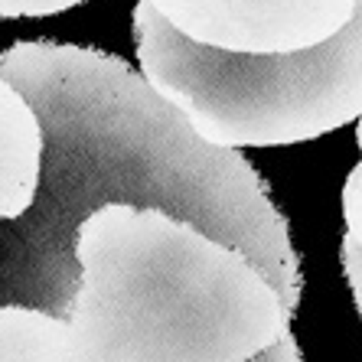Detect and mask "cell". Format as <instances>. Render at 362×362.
<instances>
[{
    "label": "cell",
    "instance_id": "cell-4",
    "mask_svg": "<svg viewBox=\"0 0 362 362\" xmlns=\"http://www.w3.org/2000/svg\"><path fill=\"white\" fill-rule=\"evenodd\" d=\"M180 36L235 52L287 56L337 36L359 0H147Z\"/></svg>",
    "mask_w": 362,
    "mask_h": 362
},
{
    "label": "cell",
    "instance_id": "cell-3",
    "mask_svg": "<svg viewBox=\"0 0 362 362\" xmlns=\"http://www.w3.org/2000/svg\"><path fill=\"white\" fill-rule=\"evenodd\" d=\"M134 42L147 82L222 147H284L362 118V0L337 36L287 56L199 46L147 0L134 7Z\"/></svg>",
    "mask_w": 362,
    "mask_h": 362
},
{
    "label": "cell",
    "instance_id": "cell-8",
    "mask_svg": "<svg viewBox=\"0 0 362 362\" xmlns=\"http://www.w3.org/2000/svg\"><path fill=\"white\" fill-rule=\"evenodd\" d=\"M82 0H0V20L17 17H52L62 10L78 7Z\"/></svg>",
    "mask_w": 362,
    "mask_h": 362
},
{
    "label": "cell",
    "instance_id": "cell-5",
    "mask_svg": "<svg viewBox=\"0 0 362 362\" xmlns=\"http://www.w3.org/2000/svg\"><path fill=\"white\" fill-rule=\"evenodd\" d=\"M42 173V124L33 105L0 76V222L20 219Z\"/></svg>",
    "mask_w": 362,
    "mask_h": 362
},
{
    "label": "cell",
    "instance_id": "cell-7",
    "mask_svg": "<svg viewBox=\"0 0 362 362\" xmlns=\"http://www.w3.org/2000/svg\"><path fill=\"white\" fill-rule=\"evenodd\" d=\"M343 219L346 232L356 238V245L362 248V160L356 163V170L346 177L343 186Z\"/></svg>",
    "mask_w": 362,
    "mask_h": 362
},
{
    "label": "cell",
    "instance_id": "cell-11",
    "mask_svg": "<svg viewBox=\"0 0 362 362\" xmlns=\"http://www.w3.org/2000/svg\"><path fill=\"white\" fill-rule=\"evenodd\" d=\"M356 144H359V153H362V118H359V131H356Z\"/></svg>",
    "mask_w": 362,
    "mask_h": 362
},
{
    "label": "cell",
    "instance_id": "cell-2",
    "mask_svg": "<svg viewBox=\"0 0 362 362\" xmlns=\"http://www.w3.org/2000/svg\"><path fill=\"white\" fill-rule=\"evenodd\" d=\"M76 362H255L294 310L235 245L157 206L108 202L76 232Z\"/></svg>",
    "mask_w": 362,
    "mask_h": 362
},
{
    "label": "cell",
    "instance_id": "cell-1",
    "mask_svg": "<svg viewBox=\"0 0 362 362\" xmlns=\"http://www.w3.org/2000/svg\"><path fill=\"white\" fill-rule=\"evenodd\" d=\"M0 76L42 124L33 206L0 222V303L66 317L78 287L76 232L108 202L157 206L242 248L297 310L303 291L287 219L238 147L212 144L118 56L23 40L0 52Z\"/></svg>",
    "mask_w": 362,
    "mask_h": 362
},
{
    "label": "cell",
    "instance_id": "cell-9",
    "mask_svg": "<svg viewBox=\"0 0 362 362\" xmlns=\"http://www.w3.org/2000/svg\"><path fill=\"white\" fill-rule=\"evenodd\" d=\"M339 262H343L346 281L353 287V300H356L359 317H362V248L356 245V238L349 235V232L343 235V245H339Z\"/></svg>",
    "mask_w": 362,
    "mask_h": 362
},
{
    "label": "cell",
    "instance_id": "cell-10",
    "mask_svg": "<svg viewBox=\"0 0 362 362\" xmlns=\"http://www.w3.org/2000/svg\"><path fill=\"white\" fill-rule=\"evenodd\" d=\"M255 362H303V356H300V346H297L294 333H287L281 343H274L268 353H262Z\"/></svg>",
    "mask_w": 362,
    "mask_h": 362
},
{
    "label": "cell",
    "instance_id": "cell-6",
    "mask_svg": "<svg viewBox=\"0 0 362 362\" xmlns=\"http://www.w3.org/2000/svg\"><path fill=\"white\" fill-rule=\"evenodd\" d=\"M0 362H76L69 320L40 307L0 303Z\"/></svg>",
    "mask_w": 362,
    "mask_h": 362
}]
</instances>
